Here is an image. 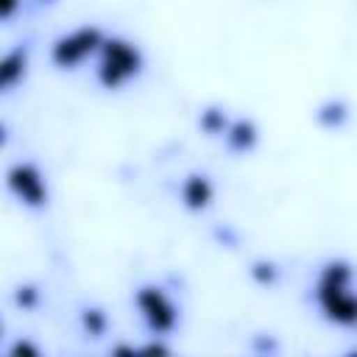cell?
Here are the masks:
<instances>
[{
    "mask_svg": "<svg viewBox=\"0 0 357 357\" xmlns=\"http://www.w3.org/2000/svg\"><path fill=\"white\" fill-rule=\"evenodd\" d=\"M354 268L346 259H329L318 271L315 301L326 321L337 326H357V293L351 290Z\"/></svg>",
    "mask_w": 357,
    "mask_h": 357,
    "instance_id": "6da1fadb",
    "label": "cell"
},
{
    "mask_svg": "<svg viewBox=\"0 0 357 357\" xmlns=\"http://www.w3.org/2000/svg\"><path fill=\"white\" fill-rule=\"evenodd\" d=\"M142 73V53L137 45L120 36H109L100 47V61H98V81L106 89H120L131 78Z\"/></svg>",
    "mask_w": 357,
    "mask_h": 357,
    "instance_id": "7a4b0ae2",
    "label": "cell"
},
{
    "mask_svg": "<svg viewBox=\"0 0 357 357\" xmlns=\"http://www.w3.org/2000/svg\"><path fill=\"white\" fill-rule=\"evenodd\" d=\"M106 36L98 25H81L64 36H59L50 47V61L61 70H73L78 67L84 59H89L92 53H100Z\"/></svg>",
    "mask_w": 357,
    "mask_h": 357,
    "instance_id": "3957f363",
    "label": "cell"
},
{
    "mask_svg": "<svg viewBox=\"0 0 357 357\" xmlns=\"http://www.w3.org/2000/svg\"><path fill=\"white\" fill-rule=\"evenodd\" d=\"M137 310L151 335H170L178 326V307L159 284H142L134 293Z\"/></svg>",
    "mask_w": 357,
    "mask_h": 357,
    "instance_id": "277c9868",
    "label": "cell"
},
{
    "mask_svg": "<svg viewBox=\"0 0 357 357\" xmlns=\"http://www.w3.org/2000/svg\"><path fill=\"white\" fill-rule=\"evenodd\" d=\"M6 184H8V190L25 206H31V209L47 206V184H45L42 170L33 162H17V165H11L8 173H6Z\"/></svg>",
    "mask_w": 357,
    "mask_h": 357,
    "instance_id": "5b68a950",
    "label": "cell"
},
{
    "mask_svg": "<svg viewBox=\"0 0 357 357\" xmlns=\"http://www.w3.org/2000/svg\"><path fill=\"white\" fill-rule=\"evenodd\" d=\"M215 198V187L209 181L206 173H190L184 181H181V204L190 209V212H201L212 204Z\"/></svg>",
    "mask_w": 357,
    "mask_h": 357,
    "instance_id": "8992f818",
    "label": "cell"
},
{
    "mask_svg": "<svg viewBox=\"0 0 357 357\" xmlns=\"http://www.w3.org/2000/svg\"><path fill=\"white\" fill-rule=\"evenodd\" d=\"M25 70H28V45H17L0 61V86L8 92L25 78Z\"/></svg>",
    "mask_w": 357,
    "mask_h": 357,
    "instance_id": "52a82bcc",
    "label": "cell"
},
{
    "mask_svg": "<svg viewBox=\"0 0 357 357\" xmlns=\"http://www.w3.org/2000/svg\"><path fill=\"white\" fill-rule=\"evenodd\" d=\"M223 137H226L229 151H234V153H248V151H254V145H257V139H259V131H257V126H254L251 120L240 117V120L229 123V128H226Z\"/></svg>",
    "mask_w": 357,
    "mask_h": 357,
    "instance_id": "ba28073f",
    "label": "cell"
},
{
    "mask_svg": "<svg viewBox=\"0 0 357 357\" xmlns=\"http://www.w3.org/2000/svg\"><path fill=\"white\" fill-rule=\"evenodd\" d=\"M315 120H318V126H324V128H340V126L349 120V106H346L343 100L332 98V100H326V103H321V106L315 109Z\"/></svg>",
    "mask_w": 357,
    "mask_h": 357,
    "instance_id": "9c48e42d",
    "label": "cell"
},
{
    "mask_svg": "<svg viewBox=\"0 0 357 357\" xmlns=\"http://www.w3.org/2000/svg\"><path fill=\"white\" fill-rule=\"evenodd\" d=\"M198 126H201V131L206 137H218V134H226L229 117H226V112L220 106H206L201 112V117H198Z\"/></svg>",
    "mask_w": 357,
    "mask_h": 357,
    "instance_id": "30bf717a",
    "label": "cell"
},
{
    "mask_svg": "<svg viewBox=\"0 0 357 357\" xmlns=\"http://www.w3.org/2000/svg\"><path fill=\"white\" fill-rule=\"evenodd\" d=\"M81 326L89 337H103L106 329H109V315L100 310V307H84L81 310Z\"/></svg>",
    "mask_w": 357,
    "mask_h": 357,
    "instance_id": "8fae6325",
    "label": "cell"
},
{
    "mask_svg": "<svg viewBox=\"0 0 357 357\" xmlns=\"http://www.w3.org/2000/svg\"><path fill=\"white\" fill-rule=\"evenodd\" d=\"M248 273H251V279H254L257 284L271 287V284H276V279H279V265L271 262V259H254L251 268H248Z\"/></svg>",
    "mask_w": 357,
    "mask_h": 357,
    "instance_id": "7c38bea8",
    "label": "cell"
},
{
    "mask_svg": "<svg viewBox=\"0 0 357 357\" xmlns=\"http://www.w3.org/2000/svg\"><path fill=\"white\" fill-rule=\"evenodd\" d=\"M14 304L20 310H36L39 307V287L36 284H20L14 290Z\"/></svg>",
    "mask_w": 357,
    "mask_h": 357,
    "instance_id": "4fadbf2b",
    "label": "cell"
},
{
    "mask_svg": "<svg viewBox=\"0 0 357 357\" xmlns=\"http://www.w3.org/2000/svg\"><path fill=\"white\" fill-rule=\"evenodd\" d=\"M22 354H28V357H36V354H39V349H36L31 340H17V343L8 349V357H22Z\"/></svg>",
    "mask_w": 357,
    "mask_h": 357,
    "instance_id": "5bb4252c",
    "label": "cell"
},
{
    "mask_svg": "<svg viewBox=\"0 0 357 357\" xmlns=\"http://www.w3.org/2000/svg\"><path fill=\"white\" fill-rule=\"evenodd\" d=\"M17 8H20V0H0V17L3 20H11Z\"/></svg>",
    "mask_w": 357,
    "mask_h": 357,
    "instance_id": "9a60e30c",
    "label": "cell"
},
{
    "mask_svg": "<svg viewBox=\"0 0 357 357\" xmlns=\"http://www.w3.org/2000/svg\"><path fill=\"white\" fill-rule=\"evenodd\" d=\"M139 351H142V354H167L170 349H167V346H162V343H148V346H142Z\"/></svg>",
    "mask_w": 357,
    "mask_h": 357,
    "instance_id": "2e32d148",
    "label": "cell"
},
{
    "mask_svg": "<svg viewBox=\"0 0 357 357\" xmlns=\"http://www.w3.org/2000/svg\"><path fill=\"white\" fill-rule=\"evenodd\" d=\"M139 349H131V346H114L112 354H137Z\"/></svg>",
    "mask_w": 357,
    "mask_h": 357,
    "instance_id": "e0dca14e",
    "label": "cell"
}]
</instances>
